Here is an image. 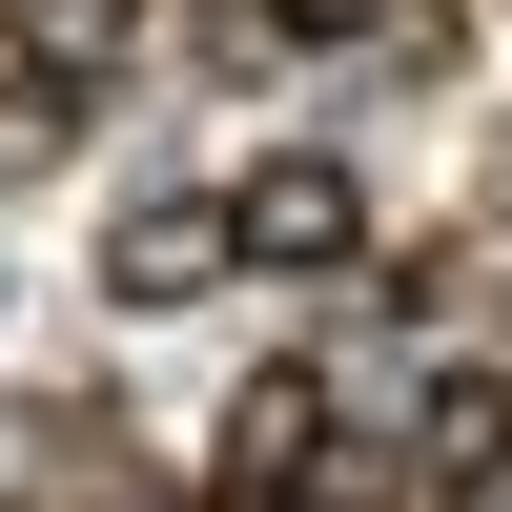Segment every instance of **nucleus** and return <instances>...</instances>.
Segmentation results:
<instances>
[{"mask_svg":"<svg viewBox=\"0 0 512 512\" xmlns=\"http://www.w3.org/2000/svg\"><path fill=\"white\" fill-rule=\"evenodd\" d=\"M226 267H267V287H349V267H369V185H349L328 144L246 164V185H226Z\"/></svg>","mask_w":512,"mask_h":512,"instance_id":"nucleus-1","label":"nucleus"},{"mask_svg":"<svg viewBox=\"0 0 512 512\" xmlns=\"http://www.w3.org/2000/svg\"><path fill=\"white\" fill-rule=\"evenodd\" d=\"M308 472H328V369H246L205 431V512H308Z\"/></svg>","mask_w":512,"mask_h":512,"instance_id":"nucleus-2","label":"nucleus"},{"mask_svg":"<svg viewBox=\"0 0 512 512\" xmlns=\"http://www.w3.org/2000/svg\"><path fill=\"white\" fill-rule=\"evenodd\" d=\"M410 512H512V369H451L410 410Z\"/></svg>","mask_w":512,"mask_h":512,"instance_id":"nucleus-3","label":"nucleus"},{"mask_svg":"<svg viewBox=\"0 0 512 512\" xmlns=\"http://www.w3.org/2000/svg\"><path fill=\"white\" fill-rule=\"evenodd\" d=\"M205 267H226V205H123V226H103V287H123V308H185Z\"/></svg>","mask_w":512,"mask_h":512,"instance_id":"nucleus-4","label":"nucleus"},{"mask_svg":"<svg viewBox=\"0 0 512 512\" xmlns=\"http://www.w3.org/2000/svg\"><path fill=\"white\" fill-rule=\"evenodd\" d=\"M0 41H21V82H41V103H82V82L144 41V0H0Z\"/></svg>","mask_w":512,"mask_h":512,"instance_id":"nucleus-5","label":"nucleus"},{"mask_svg":"<svg viewBox=\"0 0 512 512\" xmlns=\"http://www.w3.org/2000/svg\"><path fill=\"white\" fill-rule=\"evenodd\" d=\"M267 41H390V0H246Z\"/></svg>","mask_w":512,"mask_h":512,"instance_id":"nucleus-6","label":"nucleus"}]
</instances>
